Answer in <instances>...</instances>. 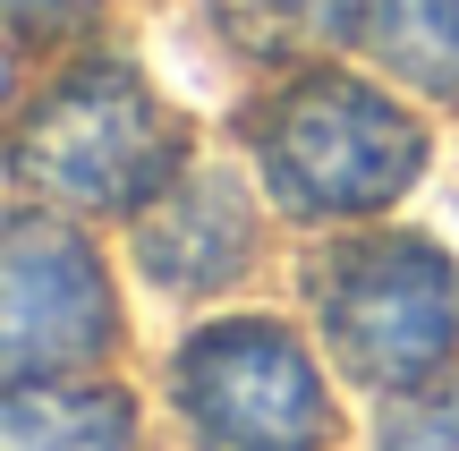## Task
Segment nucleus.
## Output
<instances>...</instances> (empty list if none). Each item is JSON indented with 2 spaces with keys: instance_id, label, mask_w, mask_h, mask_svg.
<instances>
[{
  "instance_id": "f257e3e1",
  "label": "nucleus",
  "mask_w": 459,
  "mask_h": 451,
  "mask_svg": "<svg viewBox=\"0 0 459 451\" xmlns=\"http://www.w3.org/2000/svg\"><path fill=\"white\" fill-rule=\"evenodd\" d=\"M255 153L264 179L290 213L341 221V213H375L426 162V136L400 102H383L375 85L349 77H307L255 119Z\"/></svg>"
},
{
  "instance_id": "0eeeda50",
  "label": "nucleus",
  "mask_w": 459,
  "mask_h": 451,
  "mask_svg": "<svg viewBox=\"0 0 459 451\" xmlns=\"http://www.w3.org/2000/svg\"><path fill=\"white\" fill-rule=\"evenodd\" d=\"M128 392H85L68 375H9V451H128Z\"/></svg>"
},
{
  "instance_id": "39448f33",
  "label": "nucleus",
  "mask_w": 459,
  "mask_h": 451,
  "mask_svg": "<svg viewBox=\"0 0 459 451\" xmlns=\"http://www.w3.org/2000/svg\"><path fill=\"white\" fill-rule=\"evenodd\" d=\"M102 341H111V290H102V265L85 256L77 230L26 213L9 230V316H0L9 375L94 367Z\"/></svg>"
},
{
  "instance_id": "f03ea898",
  "label": "nucleus",
  "mask_w": 459,
  "mask_h": 451,
  "mask_svg": "<svg viewBox=\"0 0 459 451\" xmlns=\"http://www.w3.org/2000/svg\"><path fill=\"white\" fill-rule=\"evenodd\" d=\"M17 170L26 187L85 213H128V204L162 196L179 170V136L153 111V94L136 85V68L85 60L51 85L17 128Z\"/></svg>"
},
{
  "instance_id": "423d86ee",
  "label": "nucleus",
  "mask_w": 459,
  "mask_h": 451,
  "mask_svg": "<svg viewBox=\"0 0 459 451\" xmlns=\"http://www.w3.org/2000/svg\"><path fill=\"white\" fill-rule=\"evenodd\" d=\"M136 256L170 290H221L255 256V213L238 204L230 179H170L153 213L136 221Z\"/></svg>"
},
{
  "instance_id": "1a4fd4ad",
  "label": "nucleus",
  "mask_w": 459,
  "mask_h": 451,
  "mask_svg": "<svg viewBox=\"0 0 459 451\" xmlns=\"http://www.w3.org/2000/svg\"><path fill=\"white\" fill-rule=\"evenodd\" d=\"M247 60H307L358 34V0H204Z\"/></svg>"
},
{
  "instance_id": "9d476101",
  "label": "nucleus",
  "mask_w": 459,
  "mask_h": 451,
  "mask_svg": "<svg viewBox=\"0 0 459 451\" xmlns=\"http://www.w3.org/2000/svg\"><path fill=\"white\" fill-rule=\"evenodd\" d=\"M383 451H459V392H417L383 418Z\"/></svg>"
},
{
  "instance_id": "20e7f679",
  "label": "nucleus",
  "mask_w": 459,
  "mask_h": 451,
  "mask_svg": "<svg viewBox=\"0 0 459 451\" xmlns=\"http://www.w3.org/2000/svg\"><path fill=\"white\" fill-rule=\"evenodd\" d=\"M179 409L204 451H324L332 401L281 324H213L179 358Z\"/></svg>"
},
{
  "instance_id": "9b49d317",
  "label": "nucleus",
  "mask_w": 459,
  "mask_h": 451,
  "mask_svg": "<svg viewBox=\"0 0 459 451\" xmlns=\"http://www.w3.org/2000/svg\"><path fill=\"white\" fill-rule=\"evenodd\" d=\"M85 9H94V0H9V17H17V34H26V43H43V34H68Z\"/></svg>"
},
{
  "instance_id": "6e6552de",
  "label": "nucleus",
  "mask_w": 459,
  "mask_h": 451,
  "mask_svg": "<svg viewBox=\"0 0 459 451\" xmlns=\"http://www.w3.org/2000/svg\"><path fill=\"white\" fill-rule=\"evenodd\" d=\"M358 34L417 94L459 102V0H358Z\"/></svg>"
},
{
  "instance_id": "7ed1b4c3",
  "label": "nucleus",
  "mask_w": 459,
  "mask_h": 451,
  "mask_svg": "<svg viewBox=\"0 0 459 451\" xmlns=\"http://www.w3.org/2000/svg\"><path fill=\"white\" fill-rule=\"evenodd\" d=\"M324 341L358 384L426 392L459 350V265L426 239H358L315 282Z\"/></svg>"
}]
</instances>
